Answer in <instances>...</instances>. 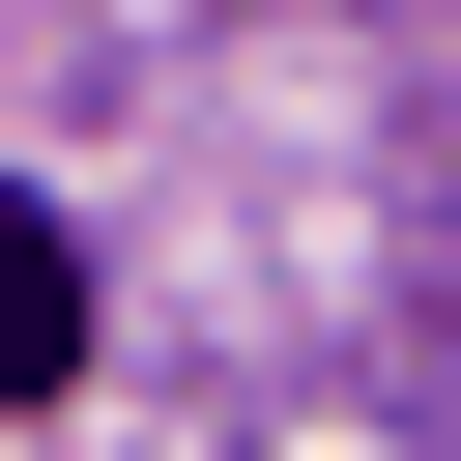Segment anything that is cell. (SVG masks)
<instances>
[{
  "instance_id": "cell-1",
  "label": "cell",
  "mask_w": 461,
  "mask_h": 461,
  "mask_svg": "<svg viewBox=\"0 0 461 461\" xmlns=\"http://www.w3.org/2000/svg\"><path fill=\"white\" fill-rule=\"evenodd\" d=\"M58 375H86V230L0 202V403H58Z\"/></svg>"
}]
</instances>
